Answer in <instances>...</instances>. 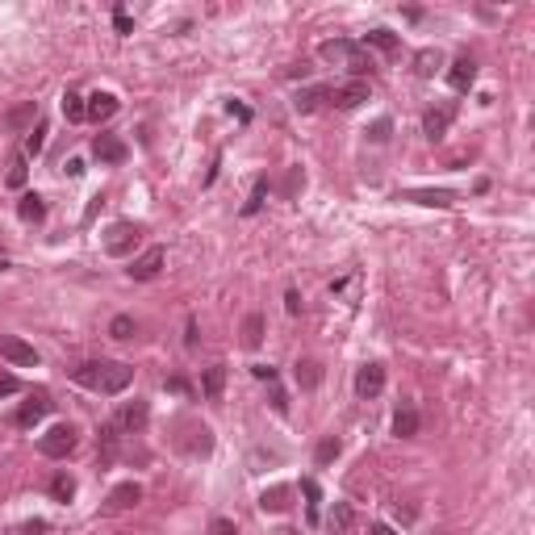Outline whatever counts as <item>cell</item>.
<instances>
[{
    "label": "cell",
    "mask_w": 535,
    "mask_h": 535,
    "mask_svg": "<svg viewBox=\"0 0 535 535\" xmlns=\"http://www.w3.org/2000/svg\"><path fill=\"white\" fill-rule=\"evenodd\" d=\"M76 381H80L84 389H92V393L113 398V393H122V389L134 381V368L122 364V359H92V364H80V368H76Z\"/></svg>",
    "instance_id": "cell-1"
},
{
    "label": "cell",
    "mask_w": 535,
    "mask_h": 535,
    "mask_svg": "<svg viewBox=\"0 0 535 535\" xmlns=\"http://www.w3.org/2000/svg\"><path fill=\"white\" fill-rule=\"evenodd\" d=\"M318 54L326 59V63H339V67H347L352 76H364L368 67H372V59H368V50L356 42H347V38H330V42L318 46Z\"/></svg>",
    "instance_id": "cell-2"
},
{
    "label": "cell",
    "mask_w": 535,
    "mask_h": 535,
    "mask_svg": "<svg viewBox=\"0 0 535 535\" xmlns=\"http://www.w3.org/2000/svg\"><path fill=\"white\" fill-rule=\"evenodd\" d=\"M138 238H142V226H134V222H113L109 230H105V251L109 255H130L134 247H138Z\"/></svg>",
    "instance_id": "cell-3"
},
{
    "label": "cell",
    "mask_w": 535,
    "mask_h": 535,
    "mask_svg": "<svg viewBox=\"0 0 535 535\" xmlns=\"http://www.w3.org/2000/svg\"><path fill=\"white\" fill-rule=\"evenodd\" d=\"M71 447H76V431H71L67 422L50 427L42 439H38V451H42V456H50V460H63V456H67Z\"/></svg>",
    "instance_id": "cell-4"
},
{
    "label": "cell",
    "mask_w": 535,
    "mask_h": 535,
    "mask_svg": "<svg viewBox=\"0 0 535 535\" xmlns=\"http://www.w3.org/2000/svg\"><path fill=\"white\" fill-rule=\"evenodd\" d=\"M0 356L8 359V364H17V368H38V352L25 339H17V335H4L0 339Z\"/></svg>",
    "instance_id": "cell-5"
},
{
    "label": "cell",
    "mask_w": 535,
    "mask_h": 535,
    "mask_svg": "<svg viewBox=\"0 0 535 535\" xmlns=\"http://www.w3.org/2000/svg\"><path fill=\"white\" fill-rule=\"evenodd\" d=\"M163 260H168V251H163V247H146V251H142V255L126 268V272H130L134 280H151V276H159Z\"/></svg>",
    "instance_id": "cell-6"
},
{
    "label": "cell",
    "mask_w": 535,
    "mask_h": 535,
    "mask_svg": "<svg viewBox=\"0 0 535 535\" xmlns=\"http://www.w3.org/2000/svg\"><path fill=\"white\" fill-rule=\"evenodd\" d=\"M50 410H54L50 393H46V389H38L34 398H30L25 405H21V410H17V418H13V422H17V427H34V422H38V418H46Z\"/></svg>",
    "instance_id": "cell-7"
},
{
    "label": "cell",
    "mask_w": 535,
    "mask_h": 535,
    "mask_svg": "<svg viewBox=\"0 0 535 535\" xmlns=\"http://www.w3.org/2000/svg\"><path fill=\"white\" fill-rule=\"evenodd\" d=\"M92 155H96L100 163H126V155H130V146H126L122 138H113V134H100V138L92 142Z\"/></svg>",
    "instance_id": "cell-8"
},
{
    "label": "cell",
    "mask_w": 535,
    "mask_h": 535,
    "mask_svg": "<svg viewBox=\"0 0 535 535\" xmlns=\"http://www.w3.org/2000/svg\"><path fill=\"white\" fill-rule=\"evenodd\" d=\"M146 418H151V405L134 398V401H126V405H122V414H117V427H122V431H130V435H138V431L146 427Z\"/></svg>",
    "instance_id": "cell-9"
},
{
    "label": "cell",
    "mask_w": 535,
    "mask_h": 535,
    "mask_svg": "<svg viewBox=\"0 0 535 535\" xmlns=\"http://www.w3.org/2000/svg\"><path fill=\"white\" fill-rule=\"evenodd\" d=\"M381 389H385V368L381 364H364L356 372V393L359 398H376Z\"/></svg>",
    "instance_id": "cell-10"
},
{
    "label": "cell",
    "mask_w": 535,
    "mask_h": 535,
    "mask_svg": "<svg viewBox=\"0 0 535 535\" xmlns=\"http://www.w3.org/2000/svg\"><path fill=\"white\" fill-rule=\"evenodd\" d=\"M447 84H451V92H468L473 84H477V63L464 54V59H456L451 63V71H447Z\"/></svg>",
    "instance_id": "cell-11"
},
{
    "label": "cell",
    "mask_w": 535,
    "mask_h": 535,
    "mask_svg": "<svg viewBox=\"0 0 535 535\" xmlns=\"http://www.w3.org/2000/svg\"><path fill=\"white\" fill-rule=\"evenodd\" d=\"M84 113H88L92 122H109L117 113V96L113 92H92L88 100H84Z\"/></svg>",
    "instance_id": "cell-12"
},
{
    "label": "cell",
    "mask_w": 535,
    "mask_h": 535,
    "mask_svg": "<svg viewBox=\"0 0 535 535\" xmlns=\"http://www.w3.org/2000/svg\"><path fill=\"white\" fill-rule=\"evenodd\" d=\"M142 502V490L134 485V481H122L117 490L109 493V502H105V510H130V506H138Z\"/></svg>",
    "instance_id": "cell-13"
},
{
    "label": "cell",
    "mask_w": 535,
    "mask_h": 535,
    "mask_svg": "<svg viewBox=\"0 0 535 535\" xmlns=\"http://www.w3.org/2000/svg\"><path fill=\"white\" fill-rule=\"evenodd\" d=\"M289 497H293L289 485H272V490L260 493V510H264V514H280V510H289V506H293Z\"/></svg>",
    "instance_id": "cell-14"
},
{
    "label": "cell",
    "mask_w": 535,
    "mask_h": 535,
    "mask_svg": "<svg viewBox=\"0 0 535 535\" xmlns=\"http://www.w3.org/2000/svg\"><path fill=\"white\" fill-rule=\"evenodd\" d=\"M330 96H335V105H339V109H356V105H364V100H368V84H364V80H352V84L335 88Z\"/></svg>",
    "instance_id": "cell-15"
},
{
    "label": "cell",
    "mask_w": 535,
    "mask_h": 535,
    "mask_svg": "<svg viewBox=\"0 0 535 535\" xmlns=\"http://www.w3.org/2000/svg\"><path fill=\"white\" fill-rule=\"evenodd\" d=\"M226 389V364H214V368H205V376H201V393L209 401H218Z\"/></svg>",
    "instance_id": "cell-16"
},
{
    "label": "cell",
    "mask_w": 535,
    "mask_h": 535,
    "mask_svg": "<svg viewBox=\"0 0 535 535\" xmlns=\"http://www.w3.org/2000/svg\"><path fill=\"white\" fill-rule=\"evenodd\" d=\"M405 201H418V205H439V209H447V205L456 201V192H447V188H418V192H405Z\"/></svg>",
    "instance_id": "cell-17"
},
{
    "label": "cell",
    "mask_w": 535,
    "mask_h": 535,
    "mask_svg": "<svg viewBox=\"0 0 535 535\" xmlns=\"http://www.w3.org/2000/svg\"><path fill=\"white\" fill-rule=\"evenodd\" d=\"M439 67H444V54H439L435 46H427V50H418V54H414V71H418L422 80H431Z\"/></svg>",
    "instance_id": "cell-18"
},
{
    "label": "cell",
    "mask_w": 535,
    "mask_h": 535,
    "mask_svg": "<svg viewBox=\"0 0 535 535\" xmlns=\"http://www.w3.org/2000/svg\"><path fill=\"white\" fill-rule=\"evenodd\" d=\"M447 122H451V109H427V117H422V130H427V138L431 142H439L447 130Z\"/></svg>",
    "instance_id": "cell-19"
},
{
    "label": "cell",
    "mask_w": 535,
    "mask_h": 535,
    "mask_svg": "<svg viewBox=\"0 0 535 535\" xmlns=\"http://www.w3.org/2000/svg\"><path fill=\"white\" fill-rule=\"evenodd\" d=\"M393 435L398 439H414L418 435V410H398L393 414Z\"/></svg>",
    "instance_id": "cell-20"
},
{
    "label": "cell",
    "mask_w": 535,
    "mask_h": 535,
    "mask_svg": "<svg viewBox=\"0 0 535 535\" xmlns=\"http://www.w3.org/2000/svg\"><path fill=\"white\" fill-rule=\"evenodd\" d=\"M17 214H21V222H42V218H46L42 197H38V192H25V197H21V205H17Z\"/></svg>",
    "instance_id": "cell-21"
},
{
    "label": "cell",
    "mask_w": 535,
    "mask_h": 535,
    "mask_svg": "<svg viewBox=\"0 0 535 535\" xmlns=\"http://www.w3.org/2000/svg\"><path fill=\"white\" fill-rule=\"evenodd\" d=\"M264 343V313H247L243 322V347H260Z\"/></svg>",
    "instance_id": "cell-22"
},
{
    "label": "cell",
    "mask_w": 535,
    "mask_h": 535,
    "mask_svg": "<svg viewBox=\"0 0 535 535\" xmlns=\"http://www.w3.org/2000/svg\"><path fill=\"white\" fill-rule=\"evenodd\" d=\"M25 180H30V159H25V155H13V159H8L4 184H8V188H25Z\"/></svg>",
    "instance_id": "cell-23"
},
{
    "label": "cell",
    "mask_w": 535,
    "mask_h": 535,
    "mask_svg": "<svg viewBox=\"0 0 535 535\" xmlns=\"http://www.w3.org/2000/svg\"><path fill=\"white\" fill-rule=\"evenodd\" d=\"M297 385L301 389H318V381H322V368H318V359H297Z\"/></svg>",
    "instance_id": "cell-24"
},
{
    "label": "cell",
    "mask_w": 535,
    "mask_h": 535,
    "mask_svg": "<svg viewBox=\"0 0 535 535\" xmlns=\"http://www.w3.org/2000/svg\"><path fill=\"white\" fill-rule=\"evenodd\" d=\"M326 527H330V535H343L347 527H352V506H347V502H335V506H330Z\"/></svg>",
    "instance_id": "cell-25"
},
{
    "label": "cell",
    "mask_w": 535,
    "mask_h": 535,
    "mask_svg": "<svg viewBox=\"0 0 535 535\" xmlns=\"http://www.w3.org/2000/svg\"><path fill=\"white\" fill-rule=\"evenodd\" d=\"M34 117H38V105H34V100H25V105H17V109L4 117V122H8V130H25Z\"/></svg>",
    "instance_id": "cell-26"
},
{
    "label": "cell",
    "mask_w": 535,
    "mask_h": 535,
    "mask_svg": "<svg viewBox=\"0 0 535 535\" xmlns=\"http://www.w3.org/2000/svg\"><path fill=\"white\" fill-rule=\"evenodd\" d=\"M364 46H376V50L393 54V50H398V34H389V30H368V34H364Z\"/></svg>",
    "instance_id": "cell-27"
},
{
    "label": "cell",
    "mask_w": 535,
    "mask_h": 535,
    "mask_svg": "<svg viewBox=\"0 0 535 535\" xmlns=\"http://www.w3.org/2000/svg\"><path fill=\"white\" fill-rule=\"evenodd\" d=\"M322 96H330V88H322V84H318V88H306V92H297V100H293V105H297V113H313Z\"/></svg>",
    "instance_id": "cell-28"
},
{
    "label": "cell",
    "mask_w": 535,
    "mask_h": 535,
    "mask_svg": "<svg viewBox=\"0 0 535 535\" xmlns=\"http://www.w3.org/2000/svg\"><path fill=\"white\" fill-rule=\"evenodd\" d=\"M63 117H67V122L88 117V113H84V96H80V92H63Z\"/></svg>",
    "instance_id": "cell-29"
},
{
    "label": "cell",
    "mask_w": 535,
    "mask_h": 535,
    "mask_svg": "<svg viewBox=\"0 0 535 535\" xmlns=\"http://www.w3.org/2000/svg\"><path fill=\"white\" fill-rule=\"evenodd\" d=\"M50 493H54L59 502H71V497H76V481H71L67 473H59V477L50 481Z\"/></svg>",
    "instance_id": "cell-30"
},
{
    "label": "cell",
    "mask_w": 535,
    "mask_h": 535,
    "mask_svg": "<svg viewBox=\"0 0 535 535\" xmlns=\"http://www.w3.org/2000/svg\"><path fill=\"white\" fill-rule=\"evenodd\" d=\"M109 335H113V339H134V318L130 313H117V318L109 322Z\"/></svg>",
    "instance_id": "cell-31"
},
{
    "label": "cell",
    "mask_w": 535,
    "mask_h": 535,
    "mask_svg": "<svg viewBox=\"0 0 535 535\" xmlns=\"http://www.w3.org/2000/svg\"><path fill=\"white\" fill-rule=\"evenodd\" d=\"M42 142H46V126H34V130L25 134V151H21V155H25V159H34V155L42 151Z\"/></svg>",
    "instance_id": "cell-32"
},
{
    "label": "cell",
    "mask_w": 535,
    "mask_h": 535,
    "mask_svg": "<svg viewBox=\"0 0 535 535\" xmlns=\"http://www.w3.org/2000/svg\"><path fill=\"white\" fill-rule=\"evenodd\" d=\"M301 490H306V497H310V502H306V506H310V523H318V502H322V490H318V481H313V477L301 481Z\"/></svg>",
    "instance_id": "cell-33"
},
{
    "label": "cell",
    "mask_w": 535,
    "mask_h": 535,
    "mask_svg": "<svg viewBox=\"0 0 535 535\" xmlns=\"http://www.w3.org/2000/svg\"><path fill=\"white\" fill-rule=\"evenodd\" d=\"M339 439H335V435H326V439H322V444H318V464H330V460H335V456H339Z\"/></svg>",
    "instance_id": "cell-34"
},
{
    "label": "cell",
    "mask_w": 535,
    "mask_h": 535,
    "mask_svg": "<svg viewBox=\"0 0 535 535\" xmlns=\"http://www.w3.org/2000/svg\"><path fill=\"white\" fill-rule=\"evenodd\" d=\"M389 130H393V122H389V117H376L372 130H368V138H372V142H389Z\"/></svg>",
    "instance_id": "cell-35"
},
{
    "label": "cell",
    "mask_w": 535,
    "mask_h": 535,
    "mask_svg": "<svg viewBox=\"0 0 535 535\" xmlns=\"http://www.w3.org/2000/svg\"><path fill=\"white\" fill-rule=\"evenodd\" d=\"M17 389H21V381H17L13 372H0V398H13Z\"/></svg>",
    "instance_id": "cell-36"
},
{
    "label": "cell",
    "mask_w": 535,
    "mask_h": 535,
    "mask_svg": "<svg viewBox=\"0 0 535 535\" xmlns=\"http://www.w3.org/2000/svg\"><path fill=\"white\" fill-rule=\"evenodd\" d=\"M264 192H268V184H264V180H260V184H255V192H251V201H247V209H243V214H255V209H260V205H264Z\"/></svg>",
    "instance_id": "cell-37"
},
{
    "label": "cell",
    "mask_w": 535,
    "mask_h": 535,
    "mask_svg": "<svg viewBox=\"0 0 535 535\" xmlns=\"http://www.w3.org/2000/svg\"><path fill=\"white\" fill-rule=\"evenodd\" d=\"M113 25H117V34H130V30H134L130 13H126V8H117V13H113Z\"/></svg>",
    "instance_id": "cell-38"
},
{
    "label": "cell",
    "mask_w": 535,
    "mask_h": 535,
    "mask_svg": "<svg viewBox=\"0 0 535 535\" xmlns=\"http://www.w3.org/2000/svg\"><path fill=\"white\" fill-rule=\"evenodd\" d=\"M284 310H289V313H301V293H297V289H289V293H284Z\"/></svg>",
    "instance_id": "cell-39"
},
{
    "label": "cell",
    "mask_w": 535,
    "mask_h": 535,
    "mask_svg": "<svg viewBox=\"0 0 535 535\" xmlns=\"http://www.w3.org/2000/svg\"><path fill=\"white\" fill-rule=\"evenodd\" d=\"M17 535H46V523H42V519H34V523H25V527H17Z\"/></svg>",
    "instance_id": "cell-40"
},
{
    "label": "cell",
    "mask_w": 535,
    "mask_h": 535,
    "mask_svg": "<svg viewBox=\"0 0 535 535\" xmlns=\"http://www.w3.org/2000/svg\"><path fill=\"white\" fill-rule=\"evenodd\" d=\"M251 372H255V376H260V381H268V385H276V368H268V364H255V368H251Z\"/></svg>",
    "instance_id": "cell-41"
},
{
    "label": "cell",
    "mask_w": 535,
    "mask_h": 535,
    "mask_svg": "<svg viewBox=\"0 0 535 535\" xmlns=\"http://www.w3.org/2000/svg\"><path fill=\"white\" fill-rule=\"evenodd\" d=\"M209 531H214V535H238V531H234V523H226V519H218Z\"/></svg>",
    "instance_id": "cell-42"
},
{
    "label": "cell",
    "mask_w": 535,
    "mask_h": 535,
    "mask_svg": "<svg viewBox=\"0 0 535 535\" xmlns=\"http://www.w3.org/2000/svg\"><path fill=\"white\" fill-rule=\"evenodd\" d=\"M67 176H84V159H67Z\"/></svg>",
    "instance_id": "cell-43"
},
{
    "label": "cell",
    "mask_w": 535,
    "mask_h": 535,
    "mask_svg": "<svg viewBox=\"0 0 535 535\" xmlns=\"http://www.w3.org/2000/svg\"><path fill=\"white\" fill-rule=\"evenodd\" d=\"M168 389H172V393H188V381H180V376H172V381H168Z\"/></svg>",
    "instance_id": "cell-44"
},
{
    "label": "cell",
    "mask_w": 535,
    "mask_h": 535,
    "mask_svg": "<svg viewBox=\"0 0 535 535\" xmlns=\"http://www.w3.org/2000/svg\"><path fill=\"white\" fill-rule=\"evenodd\" d=\"M372 535H398V531H393V527H385V523H376V527H372Z\"/></svg>",
    "instance_id": "cell-45"
}]
</instances>
